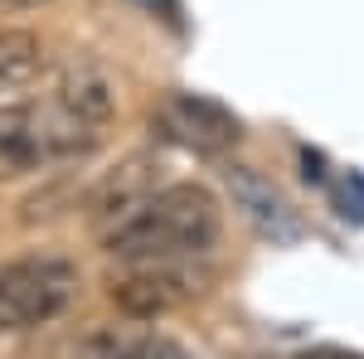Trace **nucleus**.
<instances>
[{
  "instance_id": "20e7f679",
  "label": "nucleus",
  "mask_w": 364,
  "mask_h": 359,
  "mask_svg": "<svg viewBox=\"0 0 364 359\" xmlns=\"http://www.w3.org/2000/svg\"><path fill=\"white\" fill-rule=\"evenodd\" d=\"M195 291H199L195 257H185V262H127V272L112 277L117 311H127L136 321L166 316L175 306H185Z\"/></svg>"
},
{
  "instance_id": "f8f14e48",
  "label": "nucleus",
  "mask_w": 364,
  "mask_h": 359,
  "mask_svg": "<svg viewBox=\"0 0 364 359\" xmlns=\"http://www.w3.org/2000/svg\"><path fill=\"white\" fill-rule=\"evenodd\" d=\"M29 5H39V0H0V10H29Z\"/></svg>"
},
{
  "instance_id": "f03ea898",
  "label": "nucleus",
  "mask_w": 364,
  "mask_h": 359,
  "mask_svg": "<svg viewBox=\"0 0 364 359\" xmlns=\"http://www.w3.org/2000/svg\"><path fill=\"white\" fill-rule=\"evenodd\" d=\"M78 296V267L54 252H29L0 267V335H25L58 321Z\"/></svg>"
},
{
  "instance_id": "f257e3e1",
  "label": "nucleus",
  "mask_w": 364,
  "mask_h": 359,
  "mask_svg": "<svg viewBox=\"0 0 364 359\" xmlns=\"http://www.w3.org/2000/svg\"><path fill=\"white\" fill-rule=\"evenodd\" d=\"M219 199L204 185H161L141 209H132L112 233H102V243L117 262H185L204 257L219 243Z\"/></svg>"
},
{
  "instance_id": "9b49d317",
  "label": "nucleus",
  "mask_w": 364,
  "mask_h": 359,
  "mask_svg": "<svg viewBox=\"0 0 364 359\" xmlns=\"http://www.w3.org/2000/svg\"><path fill=\"white\" fill-rule=\"evenodd\" d=\"M296 359H364V355H350V350H311V355H296Z\"/></svg>"
},
{
  "instance_id": "39448f33",
  "label": "nucleus",
  "mask_w": 364,
  "mask_h": 359,
  "mask_svg": "<svg viewBox=\"0 0 364 359\" xmlns=\"http://www.w3.org/2000/svg\"><path fill=\"white\" fill-rule=\"evenodd\" d=\"M224 185H228V194H233V209H238L262 238H272V243H296V238H301V219H296L291 199H287L267 175H257L252 166H228Z\"/></svg>"
},
{
  "instance_id": "0eeeda50",
  "label": "nucleus",
  "mask_w": 364,
  "mask_h": 359,
  "mask_svg": "<svg viewBox=\"0 0 364 359\" xmlns=\"http://www.w3.org/2000/svg\"><path fill=\"white\" fill-rule=\"evenodd\" d=\"M49 161H54V151H49V132H44V112L5 102L0 107V185L34 175Z\"/></svg>"
},
{
  "instance_id": "423d86ee",
  "label": "nucleus",
  "mask_w": 364,
  "mask_h": 359,
  "mask_svg": "<svg viewBox=\"0 0 364 359\" xmlns=\"http://www.w3.org/2000/svg\"><path fill=\"white\" fill-rule=\"evenodd\" d=\"M161 190V161H151V156H132V161H122V166L92 190V228H97V238L102 233H112L117 223L127 219L132 209H141L151 194Z\"/></svg>"
},
{
  "instance_id": "1a4fd4ad",
  "label": "nucleus",
  "mask_w": 364,
  "mask_h": 359,
  "mask_svg": "<svg viewBox=\"0 0 364 359\" xmlns=\"http://www.w3.org/2000/svg\"><path fill=\"white\" fill-rule=\"evenodd\" d=\"M44 73V44L29 29H0V107L20 102Z\"/></svg>"
},
{
  "instance_id": "7ed1b4c3",
  "label": "nucleus",
  "mask_w": 364,
  "mask_h": 359,
  "mask_svg": "<svg viewBox=\"0 0 364 359\" xmlns=\"http://www.w3.org/2000/svg\"><path fill=\"white\" fill-rule=\"evenodd\" d=\"M151 127L170 146H185L195 156H228L243 136V122L204 92H166L151 112Z\"/></svg>"
},
{
  "instance_id": "6e6552de",
  "label": "nucleus",
  "mask_w": 364,
  "mask_h": 359,
  "mask_svg": "<svg viewBox=\"0 0 364 359\" xmlns=\"http://www.w3.org/2000/svg\"><path fill=\"white\" fill-rule=\"evenodd\" d=\"M54 102L68 112V117H78L83 127H92V132L107 136L112 112H117V97H112V83H107L97 68H68V73L58 78Z\"/></svg>"
},
{
  "instance_id": "9d476101",
  "label": "nucleus",
  "mask_w": 364,
  "mask_h": 359,
  "mask_svg": "<svg viewBox=\"0 0 364 359\" xmlns=\"http://www.w3.org/2000/svg\"><path fill=\"white\" fill-rule=\"evenodd\" d=\"M97 359H190V350L170 335H122Z\"/></svg>"
}]
</instances>
